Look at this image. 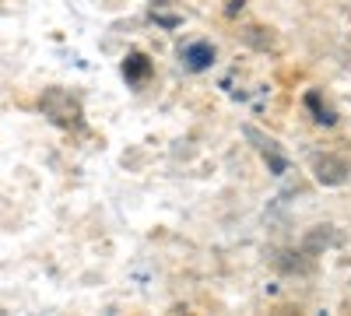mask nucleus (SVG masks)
<instances>
[{"instance_id": "nucleus-1", "label": "nucleus", "mask_w": 351, "mask_h": 316, "mask_svg": "<svg viewBox=\"0 0 351 316\" xmlns=\"http://www.w3.org/2000/svg\"><path fill=\"white\" fill-rule=\"evenodd\" d=\"M43 112L56 123V127H81V106L71 92L64 88H49L43 95Z\"/></svg>"}, {"instance_id": "nucleus-4", "label": "nucleus", "mask_w": 351, "mask_h": 316, "mask_svg": "<svg viewBox=\"0 0 351 316\" xmlns=\"http://www.w3.org/2000/svg\"><path fill=\"white\" fill-rule=\"evenodd\" d=\"M148 71H152V64H148V56H144V53H130L123 60V77L127 81H144Z\"/></svg>"}, {"instance_id": "nucleus-3", "label": "nucleus", "mask_w": 351, "mask_h": 316, "mask_svg": "<svg viewBox=\"0 0 351 316\" xmlns=\"http://www.w3.org/2000/svg\"><path fill=\"white\" fill-rule=\"evenodd\" d=\"M183 60H186V67H190V71H204V67H211V60H215V46H211V42H193V46H186V49H183Z\"/></svg>"}, {"instance_id": "nucleus-5", "label": "nucleus", "mask_w": 351, "mask_h": 316, "mask_svg": "<svg viewBox=\"0 0 351 316\" xmlns=\"http://www.w3.org/2000/svg\"><path fill=\"white\" fill-rule=\"evenodd\" d=\"M306 106H309V109L316 112V120H319V123H327V127H334V120H337V117H334V109H330V106H324V102H319V95H316V92H309V95H306Z\"/></svg>"}, {"instance_id": "nucleus-2", "label": "nucleus", "mask_w": 351, "mask_h": 316, "mask_svg": "<svg viewBox=\"0 0 351 316\" xmlns=\"http://www.w3.org/2000/svg\"><path fill=\"white\" fill-rule=\"evenodd\" d=\"M316 180L324 183V186H341L348 180V165L341 158H330V155L316 158Z\"/></svg>"}]
</instances>
